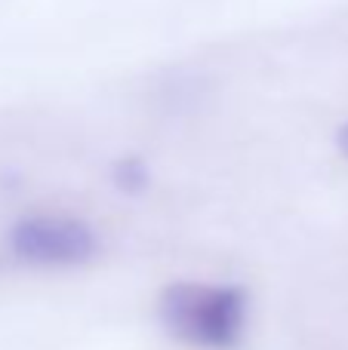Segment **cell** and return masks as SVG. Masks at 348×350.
<instances>
[{"instance_id":"obj_3","label":"cell","mask_w":348,"mask_h":350,"mask_svg":"<svg viewBox=\"0 0 348 350\" xmlns=\"http://www.w3.org/2000/svg\"><path fill=\"white\" fill-rule=\"evenodd\" d=\"M114 185L127 193H139L148 187V166L136 157H127L114 166Z\"/></svg>"},{"instance_id":"obj_4","label":"cell","mask_w":348,"mask_h":350,"mask_svg":"<svg viewBox=\"0 0 348 350\" xmlns=\"http://www.w3.org/2000/svg\"><path fill=\"white\" fill-rule=\"evenodd\" d=\"M336 148H339V154H343V157H348V123H343V126H339V133H336Z\"/></svg>"},{"instance_id":"obj_2","label":"cell","mask_w":348,"mask_h":350,"mask_svg":"<svg viewBox=\"0 0 348 350\" xmlns=\"http://www.w3.org/2000/svg\"><path fill=\"white\" fill-rule=\"evenodd\" d=\"M10 249L31 267H84L99 255V234L74 215H31L10 230Z\"/></svg>"},{"instance_id":"obj_1","label":"cell","mask_w":348,"mask_h":350,"mask_svg":"<svg viewBox=\"0 0 348 350\" xmlns=\"http://www.w3.org/2000/svg\"><path fill=\"white\" fill-rule=\"evenodd\" d=\"M250 298L234 283H170L158 298V320L170 338L195 350H238L247 335Z\"/></svg>"}]
</instances>
